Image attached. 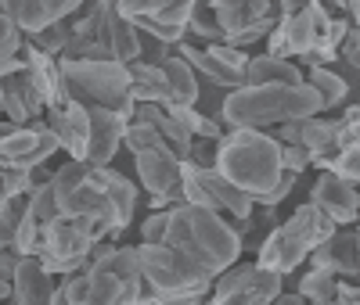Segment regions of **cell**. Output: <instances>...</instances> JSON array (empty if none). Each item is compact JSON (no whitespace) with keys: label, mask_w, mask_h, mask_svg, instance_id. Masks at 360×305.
Masks as SVG:
<instances>
[{"label":"cell","mask_w":360,"mask_h":305,"mask_svg":"<svg viewBox=\"0 0 360 305\" xmlns=\"http://www.w3.org/2000/svg\"><path fill=\"white\" fill-rule=\"evenodd\" d=\"M166 244L198 277H209V280H217L227 266H234L245 248L242 233L231 226V219H224L220 208H205L191 201H180L169 208Z\"/></svg>","instance_id":"1"},{"label":"cell","mask_w":360,"mask_h":305,"mask_svg":"<svg viewBox=\"0 0 360 305\" xmlns=\"http://www.w3.org/2000/svg\"><path fill=\"white\" fill-rule=\"evenodd\" d=\"M321 111L324 101L310 83H242L224 97L220 122L227 130L234 126L266 130V126H281L288 118L321 115Z\"/></svg>","instance_id":"2"},{"label":"cell","mask_w":360,"mask_h":305,"mask_svg":"<svg viewBox=\"0 0 360 305\" xmlns=\"http://www.w3.org/2000/svg\"><path fill=\"white\" fill-rule=\"evenodd\" d=\"M217 169L231 183H238L245 194H252L256 205H263L266 194L278 187V179L285 172V165H281V140L274 133H263V130L234 126L220 140Z\"/></svg>","instance_id":"3"},{"label":"cell","mask_w":360,"mask_h":305,"mask_svg":"<svg viewBox=\"0 0 360 305\" xmlns=\"http://www.w3.org/2000/svg\"><path fill=\"white\" fill-rule=\"evenodd\" d=\"M123 147L134 155L137 179L148 191V205L152 208H173L184 201V158L169 147V140L152 126V122L134 118L127 126Z\"/></svg>","instance_id":"4"},{"label":"cell","mask_w":360,"mask_h":305,"mask_svg":"<svg viewBox=\"0 0 360 305\" xmlns=\"http://www.w3.org/2000/svg\"><path fill=\"white\" fill-rule=\"evenodd\" d=\"M69 86V97L86 108H115L134 122L137 101L130 97V69L123 61H90V57H58Z\"/></svg>","instance_id":"5"},{"label":"cell","mask_w":360,"mask_h":305,"mask_svg":"<svg viewBox=\"0 0 360 305\" xmlns=\"http://www.w3.org/2000/svg\"><path fill=\"white\" fill-rule=\"evenodd\" d=\"M51 183L58 194V208L69 212V216L94 219L98 237H115V205L108 191L94 179V165L86 158H69L65 165H58Z\"/></svg>","instance_id":"6"},{"label":"cell","mask_w":360,"mask_h":305,"mask_svg":"<svg viewBox=\"0 0 360 305\" xmlns=\"http://www.w3.org/2000/svg\"><path fill=\"white\" fill-rule=\"evenodd\" d=\"M285 277L274 269H263L259 262H234L213 280L209 298L213 301H238V305H263L281 294Z\"/></svg>","instance_id":"7"},{"label":"cell","mask_w":360,"mask_h":305,"mask_svg":"<svg viewBox=\"0 0 360 305\" xmlns=\"http://www.w3.org/2000/svg\"><path fill=\"white\" fill-rule=\"evenodd\" d=\"M173 50L180 57H188L191 69L202 79H209L213 86H220V90H234V86L245 83V69H249L245 47H234L227 40H217V43H209V47H191L188 36H184L180 43H173Z\"/></svg>","instance_id":"8"},{"label":"cell","mask_w":360,"mask_h":305,"mask_svg":"<svg viewBox=\"0 0 360 305\" xmlns=\"http://www.w3.org/2000/svg\"><path fill=\"white\" fill-rule=\"evenodd\" d=\"M198 0H119V11L137 22V29L166 43H180L188 36V18Z\"/></svg>","instance_id":"9"},{"label":"cell","mask_w":360,"mask_h":305,"mask_svg":"<svg viewBox=\"0 0 360 305\" xmlns=\"http://www.w3.org/2000/svg\"><path fill=\"white\" fill-rule=\"evenodd\" d=\"M98 240V226L94 219L86 216H69V212H62V216H54L44 230V248L40 252H51L54 259H65L79 269L90 266V248H94Z\"/></svg>","instance_id":"10"},{"label":"cell","mask_w":360,"mask_h":305,"mask_svg":"<svg viewBox=\"0 0 360 305\" xmlns=\"http://www.w3.org/2000/svg\"><path fill=\"white\" fill-rule=\"evenodd\" d=\"M62 144H58V133L51 130L47 115L33 118L29 126H15L4 140H0V165H25L33 169L40 162H47L51 155H58Z\"/></svg>","instance_id":"11"},{"label":"cell","mask_w":360,"mask_h":305,"mask_svg":"<svg viewBox=\"0 0 360 305\" xmlns=\"http://www.w3.org/2000/svg\"><path fill=\"white\" fill-rule=\"evenodd\" d=\"M281 144H299L314 155V169H328L335 155V118H321V115H303V118H288L281 126H274Z\"/></svg>","instance_id":"12"},{"label":"cell","mask_w":360,"mask_h":305,"mask_svg":"<svg viewBox=\"0 0 360 305\" xmlns=\"http://www.w3.org/2000/svg\"><path fill=\"white\" fill-rule=\"evenodd\" d=\"M307 259H310V244L299 237V230H295L288 219L278 223V226H270V233L259 240V248H256V262H259L263 269L281 273V277L295 273Z\"/></svg>","instance_id":"13"},{"label":"cell","mask_w":360,"mask_h":305,"mask_svg":"<svg viewBox=\"0 0 360 305\" xmlns=\"http://www.w3.org/2000/svg\"><path fill=\"white\" fill-rule=\"evenodd\" d=\"M0 86H4V115L15 122V126H29L33 118H44V115H47L44 94L37 90L33 76H29L25 57L18 61L11 72L0 76Z\"/></svg>","instance_id":"14"},{"label":"cell","mask_w":360,"mask_h":305,"mask_svg":"<svg viewBox=\"0 0 360 305\" xmlns=\"http://www.w3.org/2000/svg\"><path fill=\"white\" fill-rule=\"evenodd\" d=\"M310 201L321 205L339 226H349V223L360 219V191H356V183L335 176L332 169H321V176H317V183H314Z\"/></svg>","instance_id":"15"},{"label":"cell","mask_w":360,"mask_h":305,"mask_svg":"<svg viewBox=\"0 0 360 305\" xmlns=\"http://www.w3.org/2000/svg\"><path fill=\"white\" fill-rule=\"evenodd\" d=\"M130 118L115 108H90V144H86V162L90 165H112L115 151L123 147Z\"/></svg>","instance_id":"16"},{"label":"cell","mask_w":360,"mask_h":305,"mask_svg":"<svg viewBox=\"0 0 360 305\" xmlns=\"http://www.w3.org/2000/svg\"><path fill=\"white\" fill-rule=\"evenodd\" d=\"M310 266H328L332 273H339L342 280L360 284V240H356V230L339 226L328 240H321L310 252Z\"/></svg>","instance_id":"17"},{"label":"cell","mask_w":360,"mask_h":305,"mask_svg":"<svg viewBox=\"0 0 360 305\" xmlns=\"http://www.w3.org/2000/svg\"><path fill=\"white\" fill-rule=\"evenodd\" d=\"M328 22H332V11H328L324 4L303 8V11H295V15H281L278 33L285 36L288 57H299L303 50H310L314 43H321L324 33H328Z\"/></svg>","instance_id":"18"},{"label":"cell","mask_w":360,"mask_h":305,"mask_svg":"<svg viewBox=\"0 0 360 305\" xmlns=\"http://www.w3.org/2000/svg\"><path fill=\"white\" fill-rule=\"evenodd\" d=\"M22 57H25V65H29V76H33L37 90L44 94V104L47 108H65L72 97H69V86H65V76H62V65H58V57L40 50L37 43H29L22 47Z\"/></svg>","instance_id":"19"},{"label":"cell","mask_w":360,"mask_h":305,"mask_svg":"<svg viewBox=\"0 0 360 305\" xmlns=\"http://www.w3.org/2000/svg\"><path fill=\"white\" fill-rule=\"evenodd\" d=\"M47 122L58 133V144L69 158H86L90 144V108L79 101H69L65 108H47Z\"/></svg>","instance_id":"20"},{"label":"cell","mask_w":360,"mask_h":305,"mask_svg":"<svg viewBox=\"0 0 360 305\" xmlns=\"http://www.w3.org/2000/svg\"><path fill=\"white\" fill-rule=\"evenodd\" d=\"M86 0H0L4 8L25 33H40L44 25L65 18V15H76Z\"/></svg>","instance_id":"21"},{"label":"cell","mask_w":360,"mask_h":305,"mask_svg":"<svg viewBox=\"0 0 360 305\" xmlns=\"http://www.w3.org/2000/svg\"><path fill=\"white\" fill-rule=\"evenodd\" d=\"M54 298V277L44 269L40 255H22L15 280H11V301L18 305H51Z\"/></svg>","instance_id":"22"},{"label":"cell","mask_w":360,"mask_h":305,"mask_svg":"<svg viewBox=\"0 0 360 305\" xmlns=\"http://www.w3.org/2000/svg\"><path fill=\"white\" fill-rule=\"evenodd\" d=\"M94 179L108 191V198L115 205V237L127 233L130 223H134V216H137V201H141L137 198V187L130 183V176H123V172L112 169V165H94Z\"/></svg>","instance_id":"23"},{"label":"cell","mask_w":360,"mask_h":305,"mask_svg":"<svg viewBox=\"0 0 360 305\" xmlns=\"http://www.w3.org/2000/svg\"><path fill=\"white\" fill-rule=\"evenodd\" d=\"M130 97L134 101H155V104H173V90L169 79L162 72V65H152V61H130Z\"/></svg>","instance_id":"24"},{"label":"cell","mask_w":360,"mask_h":305,"mask_svg":"<svg viewBox=\"0 0 360 305\" xmlns=\"http://www.w3.org/2000/svg\"><path fill=\"white\" fill-rule=\"evenodd\" d=\"M213 4V11L220 15V25L227 40L234 33H242V29H249L252 22H259L263 15L274 11V0H209Z\"/></svg>","instance_id":"25"},{"label":"cell","mask_w":360,"mask_h":305,"mask_svg":"<svg viewBox=\"0 0 360 305\" xmlns=\"http://www.w3.org/2000/svg\"><path fill=\"white\" fill-rule=\"evenodd\" d=\"M159 65H162V72H166V79H169L173 104H198V97H202V83H198V72L191 69V61H188V57H180V54L173 50L166 61H159Z\"/></svg>","instance_id":"26"},{"label":"cell","mask_w":360,"mask_h":305,"mask_svg":"<svg viewBox=\"0 0 360 305\" xmlns=\"http://www.w3.org/2000/svg\"><path fill=\"white\" fill-rule=\"evenodd\" d=\"M245 83H307V76H303V69H299L292 57L256 54V57H249Z\"/></svg>","instance_id":"27"},{"label":"cell","mask_w":360,"mask_h":305,"mask_svg":"<svg viewBox=\"0 0 360 305\" xmlns=\"http://www.w3.org/2000/svg\"><path fill=\"white\" fill-rule=\"evenodd\" d=\"M288 223L299 230V237H303L307 244H310V252L317 248L321 240H328L335 230H339V223L328 216V212L321 208V205H314V201H307V205H299L292 216H288Z\"/></svg>","instance_id":"28"},{"label":"cell","mask_w":360,"mask_h":305,"mask_svg":"<svg viewBox=\"0 0 360 305\" xmlns=\"http://www.w3.org/2000/svg\"><path fill=\"white\" fill-rule=\"evenodd\" d=\"M307 83L321 94L324 101V111H332V108H342V101L349 97V83L342 72H335L332 65H317V69H307Z\"/></svg>","instance_id":"29"},{"label":"cell","mask_w":360,"mask_h":305,"mask_svg":"<svg viewBox=\"0 0 360 305\" xmlns=\"http://www.w3.org/2000/svg\"><path fill=\"white\" fill-rule=\"evenodd\" d=\"M299 294L317 305L339 301V273H332L328 266H310V273L299 277Z\"/></svg>","instance_id":"30"},{"label":"cell","mask_w":360,"mask_h":305,"mask_svg":"<svg viewBox=\"0 0 360 305\" xmlns=\"http://www.w3.org/2000/svg\"><path fill=\"white\" fill-rule=\"evenodd\" d=\"M72 33H76V15H65V18H58V22L44 25L40 33H25V40L37 43V47L47 50V54H54V57H62L65 47L72 43Z\"/></svg>","instance_id":"31"},{"label":"cell","mask_w":360,"mask_h":305,"mask_svg":"<svg viewBox=\"0 0 360 305\" xmlns=\"http://www.w3.org/2000/svg\"><path fill=\"white\" fill-rule=\"evenodd\" d=\"M22 47H25V29L0 8V76L22 61Z\"/></svg>","instance_id":"32"},{"label":"cell","mask_w":360,"mask_h":305,"mask_svg":"<svg viewBox=\"0 0 360 305\" xmlns=\"http://www.w3.org/2000/svg\"><path fill=\"white\" fill-rule=\"evenodd\" d=\"M188 33L198 36V40H205V43L227 40L224 25H220V15L213 11V4H209V0H198V4H195V11H191V18H188Z\"/></svg>","instance_id":"33"},{"label":"cell","mask_w":360,"mask_h":305,"mask_svg":"<svg viewBox=\"0 0 360 305\" xmlns=\"http://www.w3.org/2000/svg\"><path fill=\"white\" fill-rule=\"evenodd\" d=\"M25 208H29V194H15L0 205V248H15V233H18Z\"/></svg>","instance_id":"34"},{"label":"cell","mask_w":360,"mask_h":305,"mask_svg":"<svg viewBox=\"0 0 360 305\" xmlns=\"http://www.w3.org/2000/svg\"><path fill=\"white\" fill-rule=\"evenodd\" d=\"M51 305H90V269L62 277V287H54Z\"/></svg>","instance_id":"35"},{"label":"cell","mask_w":360,"mask_h":305,"mask_svg":"<svg viewBox=\"0 0 360 305\" xmlns=\"http://www.w3.org/2000/svg\"><path fill=\"white\" fill-rule=\"evenodd\" d=\"M335 147H360V104H349L335 118Z\"/></svg>","instance_id":"36"},{"label":"cell","mask_w":360,"mask_h":305,"mask_svg":"<svg viewBox=\"0 0 360 305\" xmlns=\"http://www.w3.org/2000/svg\"><path fill=\"white\" fill-rule=\"evenodd\" d=\"M328 169L360 187V147H339L332 155V162H328Z\"/></svg>","instance_id":"37"},{"label":"cell","mask_w":360,"mask_h":305,"mask_svg":"<svg viewBox=\"0 0 360 305\" xmlns=\"http://www.w3.org/2000/svg\"><path fill=\"white\" fill-rule=\"evenodd\" d=\"M220 155V140L217 137H191V151L184 162H195L198 169H213Z\"/></svg>","instance_id":"38"},{"label":"cell","mask_w":360,"mask_h":305,"mask_svg":"<svg viewBox=\"0 0 360 305\" xmlns=\"http://www.w3.org/2000/svg\"><path fill=\"white\" fill-rule=\"evenodd\" d=\"M169 230V208H152L141 219V240H166Z\"/></svg>","instance_id":"39"},{"label":"cell","mask_w":360,"mask_h":305,"mask_svg":"<svg viewBox=\"0 0 360 305\" xmlns=\"http://www.w3.org/2000/svg\"><path fill=\"white\" fill-rule=\"evenodd\" d=\"M339 61H342L346 69H353V72L360 76V25H349L346 40L339 43Z\"/></svg>","instance_id":"40"},{"label":"cell","mask_w":360,"mask_h":305,"mask_svg":"<svg viewBox=\"0 0 360 305\" xmlns=\"http://www.w3.org/2000/svg\"><path fill=\"white\" fill-rule=\"evenodd\" d=\"M281 165L303 176V172L314 165V155H310L307 147H299V144H281Z\"/></svg>","instance_id":"41"},{"label":"cell","mask_w":360,"mask_h":305,"mask_svg":"<svg viewBox=\"0 0 360 305\" xmlns=\"http://www.w3.org/2000/svg\"><path fill=\"white\" fill-rule=\"evenodd\" d=\"M173 54V43L152 36V33H144L141 29V61H152V65H159V61H166Z\"/></svg>","instance_id":"42"},{"label":"cell","mask_w":360,"mask_h":305,"mask_svg":"<svg viewBox=\"0 0 360 305\" xmlns=\"http://www.w3.org/2000/svg\"><path fill=\"white\" fill-rule=\"evenodd\" d=\"M295 179H299V172H292V169H285L281 172V179H278V187L266 194V201H263V208H278L288 194H292V187H295Z\"/></svg>","instance_id":"43"},{"label":"cell","mask_w":360,"mask_h":305,"mask_svg":"<svg viewBox=\"0 0 360 305\" xmlns=\"http://www.w3.org/2000/svg\"><path fill=\"white\" fill-rule=\"evenodd\" d=\"M18 252L15 248H0V280H15V269H18Z\"/></svg>","instance_id":"44"},{"label":"cell","mask_w":360,"mask_h":305,"mask_svg":"<svg viewBox=\"0 0 360 305\" xmlns=\"http://www.w3.org/2000/svg\"><path fill=\"white\" fill-rule=\"evenodd\" d=\"M314 4H321V0H278V11H281V15H295V11L314 8Z\"/></svg>","instance_id":"45"},{"label":"cell","mask_w":360,"mask_h":305,"mask_svg":"<svg viewBox=\"0 0 360 305\" xmlns=\"http://www.w3.org/2000/svg\"><path fill=\"white\" fill-rule=\"evenodd\" d=\"M8 198H15V191H11V179H8V165H0V205Z\"/></svg>","instance_id":"46"},{"label":"cell","mask_w":360,"mask_h":305,"mask_svg":"<svg viewBox=\"0 0 360 305\" xmlns=\"http://www.w3.org/2000/svg\"><path fill=\"white\" fill-rule=\"evenodd\" d=\"M346 15L353 25H360V0H346Z\"/></svg>","instance_id":"47"},{"label":"cell","mask_w":360,"mask_h":305,"mask_svg":"<svg viewBox=\"0 0 360 305\" xmlns=\"http://www.w3.org/2000/svg\"><path fill=\"white\" fill-rule=\"evenodd\" d=\"M11 130H15V122H11L8 115H0V140H4V137H8Z\"/></svg>","instance_id":"48"},{"label":"cell","mask_w":360,"mask_h":305,"mask_svg":"<svg viewBox=\"0 0 360 305\" xmlns=\"http://www.w3.org/2000/svg\"><path fill=\"white\" fill-rule=\"evenodd\" d=\"M0 301H11V280H0Z\"/></svg>","instance_id":"49"},{"label":"cell","mask_w":360,"mask_h":305,"mask_svg":"<svg viewBox=\"0 0 360 305\" xmlns=\"http://www.w3.org/2000/svg\"><path fill=\"white\" fill-rule=\"evenodd\" d=\"M0 115H4V86H0Z\"/></svg>","instance_id":"50"},{"label":"cell","mask_w":360,"mask_h":305,"mask_svg":"<svg viewBox=\"0 0 360 305\" xmlns=\"http://www.w3.org/2000/svg\"><path fill=\"white\" fill-rule=\"evenodd\" d=\"M356 240H360V230H356Z\"/></svg>","instance_id":"51"},{"label":"cell","mask_w":360,"mask_h":305,"mask_svg":"<svg viewBox=\"0 0 360 305\" xmlns=\"http://www.w3.org/2000/svg\"><path fill=\"white\" fill-rule=\"evenodd\" d=\"M86 4H94V0H86Z\"/></svg>","instance_id":"52"}]
</instances>
